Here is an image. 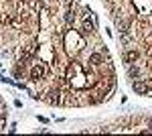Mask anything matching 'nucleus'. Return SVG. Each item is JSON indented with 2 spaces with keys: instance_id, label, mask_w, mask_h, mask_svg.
<instances>
[{
  "instance_id": "5",
  "label": "nucleus",
  "mask_w": 152,
  "mask_h": 136,
  "mask_svg": "<svg viewBox=\"0 0 152 136\" xmlns=\"http://www.w3.org/2000/svg\"><path fill=\"white\" fill-rule=\"evenodd\" d=\"M89 63H91V65H102V63H104V55H102V53H94V55L89 57Z\"/></svg>"
},
{
  "instance_id": "1",
  "label": "nucleus",
  "mask_w": 152,
  "mask_h": 136,
  "mask_svg": "<svg viewBox=\"0 0 152 136\" xmlns=\"http://www.w3.org/2000/svg\"><path fill=\"white\" fill-rule=\"evenodd\" d=\"M45 73H47V67L43 65V63H39V65H35V67L31 69V79L33 81H39L45 77Z\"/></svg>"
},
{
  "instance_id": "3",
  "label": "nucleus",
  "mask_w": 152,
  "mask_h": 136,
  "mask_svg": "<svg viewBox=\"0 0 152 136\" xmlns=\"http://www.w3.org/2000/svg\"><path fill=\"white\" fill-rule=\"evenodd\" d=\"M116 26H118V31H120V33H124V35L130 31V24H128L126 18H116Z\"/></svg>"
},
{
  "instance_id": "7",
  "label": "nucleus",
  "mask_w": 152,
  "mask_h": 136,
  "mask_svg": "<svg viewBox=\"0 0 152 136\" xmlns=\"http://www.w3.org/2000/svg\"><path fill=\"white\" fill-rule=\"evenodd\" d=\"M47 102H49V104H57V102H59V91H57V90H53L51 93H49Z\"/></svg>"
},
{
  "instance_id": "9",
  "label": "nucleus",
  "mask_w": 152,
  "mask_h": 136,
  "mask_svg": "<svg viewBox=\"0 0 152 136\" xmlns=\"http://www.w3.org/2000/svg\"><path fill=\"white\" fill-rule=\"evenodd\" d=\"M65 21H67L69 24H73V23H75V12L71 10V8H69L67 12H65Z\"/></svg>"
},
{
  "instance_id": "8",
  "label": "nucleus",
  "mask_w": 152,
  "mask_h": 136,
  "mask_svg": "<svg viewBox=\"0 0 152 136\" xmlns=\"http://www.w3.org/2000/svg\"><path fill=\"white\" fill-rule=\"evenodd\" d=\"M128 75L130 77H138V75H140V69L136 67V65H130L128 67Z\"/></svg>"
},
{
  "instance_id": "6",
  "label": "nucleus",
  "mask_w": 152,
  "mask_h": 136,
  "mask_svg": "<svg viewBox=\"0 0 152 136\" xmlns=\"http://www.w3.org/2000/svg\"><path fill=\"white\" fill-rule=\"evenodd\" d=\"M136 59H138V51H128V53L124 55V61H126V63H134Z\"/></svg>"
},
{
  "instance_id": "2",
  "label": "nucleus",
  "mask_w": 152,
  "mask_h": 136,
  "mask_svg": "<svg viewBox=\"0 0 152 136\" xmlns=\"http://www.w3.org/2000/svg\"><path fill=\"white\" fill-rule=\"evenodd\" d=\"M132 90L136 91L138 96H144V93H148L150 85H148L146 81H134V83H132Z\"/></svg>"
},
{
  "instance_id": "10",
  "label": "nucleus",
  "mask_w": 152,
  "mask_h": 136,
  "mask_svg": "<svg viewBox=\"0 0 152 136\" xmlns=\"http://www.w3.org/2000/svg\"><path fill=\"white\" fill-rule=\"evenodd\" d=\"M148 124H150V132H152V118H150V122H148Z\"/></svg>"
},
{
  "instance_id": "4",
  "label": "nucleus",
  "mask_w": 152,
  "mask_h": 136,
  "mask_svg": "<svg viewBox=\"0 0 152 136\" xmlns=\"http://www.w3.org/2000/svg\"><path fill=\"white\" fill-rule=\"evenodd\" d=\"M83 33H94L95 31V24H94V21H89V18H87V16H85V18H83Z\"/></svg>"
}]
</instances>
